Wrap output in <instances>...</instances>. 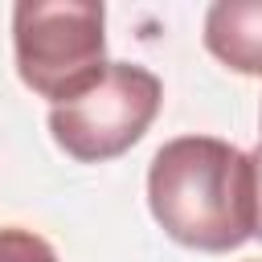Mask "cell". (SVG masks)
<instances>
[{"mask_svg": "<svg viewBox=\"0 0 262 262\" xmlns=\"http://www.w3.org/2000/svg\"><path fill=\"white\" fill-rule=\"evenodd\" d=\"M147 209L156 225L188 250H237L254 237L250 151L213 135L168 139L147 168Z\"/></svg>", "mask_w": 262, "mask_h": 262, "instance_id": "obj_1", "label": "cell"}, {"mask_svg": "<svg viewBox=\"0 0 262 262\" xmlns=\"http://www.w3.org/2000/svg\"><path fill=\"white\" fill-rule=\"evenodd\" d=\"M20 82L57 102L78 98L106 70V8L94 0H20L12 8Z\"/></svg>", "mask_w": 262, "mask_h": 262, "instance_id": "obj_2", "label": "cell"}, {"mask_svg": "<svg viewBox=\"0 0 262 262\" xmlns=\"http://www.w3.org/2000/svg\"><path fill=\"white\" fill-rule=\"evenodd\" d=\"M164 86L135 61H106L98 82L70 102L49 106L53 143L78 164H106L131 151L160 115Z\"/></svg>", "mask_w": 262, "mask_h": 262, "instance_id": "obj_3", "label": "cell"}, {"mask_svg": "<svg viewBox=\"0 0 262 262\" xmlns=\"http://www.w3.org/2000/svg\"><path fill=\"white\" fill-rule=\"evenodd\" d=\"M205 49L233 74H262V0L209 4Z\"/></svg>", "mask_w": 262, "mask_h": 262, "instance_id": "obj_4", "label": "cell"}, {"mask_svg": "<svg viewBox=\"0 0 262 262\" xmlns=\"http://www.w3.org/2000/svg\"><path fill=\"white\" fill-rule=\"evenodd\" d=\"M0 262H61V258L41 233L20 229V225H4L0 229Z\"/></svg>", "mask_w": 262, "mask_h": 262, "instance_id": "obj_5", "label": "cell"}, {"mask_svg": "<svg viewBox=\"0 0 262 262\" xmlns=\"http://www.w3.org/2000/svg\"><path fill=\"white\" fill-rule=\"evenodd\" d=\"M250 172H254V237L262 242V143L250 151Z\"/></svg>", "mask_w": 262, "mask_h": 262, "instance_id": "obj_6", "label": "cell"}, {"mask_svg": "<svg viewBox=\"0 0 262 262\" xmlns=\"http://www.w3.org/2000/svg\"><path fill=\"white\" fill-rule=\"evenodd\" d=\"M258 127H262V111H258Z\"/></svg>", "mask_w": 262, "mask_h": 262, "instance_id": "obj_7", "label": "cell"}]
</instances>
